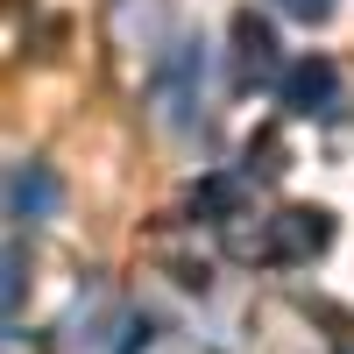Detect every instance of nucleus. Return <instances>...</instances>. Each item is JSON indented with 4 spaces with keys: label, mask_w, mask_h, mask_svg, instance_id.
<instances>
[{
    "label": "nucleus",
    "mask_w": 354,
    "mask_h": 354,
    "mask_svg": "<svg viewBox=\"0 0 354 354\" xmlns=\"http://www.w3.org/2000/svg\"><path fill=\"white\" fill-rule=\"evenodd\" d=\"M198 100H205V36H177L156 64V113L163 128L185 135L198 121Z\"/></svg>",
    "instance_id": "obj_1"
},
{
    "label": "nucleus",
    "mask_w": 354,
    "mask_h": 354,
    "mask_svg": "<svg viewBox=\"0 0 354 354\" xmlns=\"http://www.w3.org/2000/svg\"><path fill=\"white\" fill-rule=\"evenodd\" d=\"M333 248V213L326 205H283L270 220V262H312Z\"/></svg>",
    "instance_id": "obj_2"
},
{
    "label": "nucleus",
    "mask_w": 354,
    "mask_h": 354,
    "mask_svg": "<svg viewBox=\"0 0 354 354\" xmlns=\"http://www.w3.org/2000/svg\"><path fill=\"white\" fill-rule=\"evenodd\" d=\"M333 93H340L333 57H298V64H283V78H277V100H283V113H298V121L333 113Z\"/></svg>",
    "instance_id": "obj_3"
},
{
    "label": "nucleus",
    "mask_w": 354,
    "mask_h": 354,
    "mask_svg": "<svg viewBox=\"0 0 354 354\" xmlns=\"http://www.w3.org/2000/svg\"><path fill=\"white\" fill-rule=\"evenodd\" d=\"M50 213H57V170L15 163L8 170V220H50Z\"/></svg>",
    "instance_id": "obj_4"
},
{
    "label": "nucleus",
    "mask_w": 354,
    "mask_h": 354,
    "mask_svg": "<svg viewBox=\"0 0 354 354\" xmlns=\"http://www.w3.org/2000/svg\"><path fill=\"white\" fill-rule=\"evenodd\" d=\"M241 198H248V185L234 170H213V177H198V185L185 192V213L192 220H213V227H234L241 220Z\"/></svg>",
    "instance_id": "obj_5"
},
{
    "label": "nucleus",
    "mask_w": 354,
    "mask_h": 354,
    "mask_svg": "<svg viewBox=\"0 0 354 354\" xmlns=\"http://www.w3.org/2000/svg\"><path fill=\"white\" fill-rule=\"evenodd\" d=\"M234 50H241V78H248V85L277 71V36H270V21H262L255 8L234 15Z\"/></svg>",
    "instance_id": "obj_6"
},
{
    "label": "nucleus",
    "mask_w": 354,
    "mask_h": 354,
    "mask_svg": "<svg viewBox=\"0 0 354 354\" xmlns=\"http://www.w3.org/2000/svg\"><path fill=\"white\" fill-rule=\"evenodd\" d=\"M290 163H283V142H277V128H262L255 142H248V177H283Z\"/></svg>",
    "instance_id": "obj_7"
},
{
    "label": "nucleus",
    "mask_w": 354,
    "mask_h": 354,
    "mask_svg": "<svg viewBox=\"0 0 354 354\" xmlns=\"http://www.w3.org/2000/svg\"><path fill=\"white\" fill-rule=\"evenodd\" d=\"M21 270H28V262H21V241H8V283H0V298H8V319L21 312Z\"/></svg>",
    "instance_id": "obj_8"
},
{
    "label": "nucleus",
    "mask_w": 354,
    "mask_h": 354,
    "mask_svg": "<svg viewBox=\"0 0 354 354\" xmlns=\"http://www.w3.org/2000/svg\"><path fill=\"white\" fill-rule=\"evenodd\" d=\"M149 347V319H128V340H121V354H142Z\"/></svg>",
    "instance_id": "obj_9"
},
{
    "label": "nucleus",
    "mask_w": 354,
    "mask_h": 354,
    "mask_svg": "<svg viewBox=\"0 0 354 354\" xmlns=\"http://www.w3.org/2000/svg\"><path fill=\"white\" fill-rule=\"evenodd\" d=\"M290 15H305V21H326V15H333V0H290Z\"/></svg>",
    "instance_id": "obj_10"
}]
</instances>
